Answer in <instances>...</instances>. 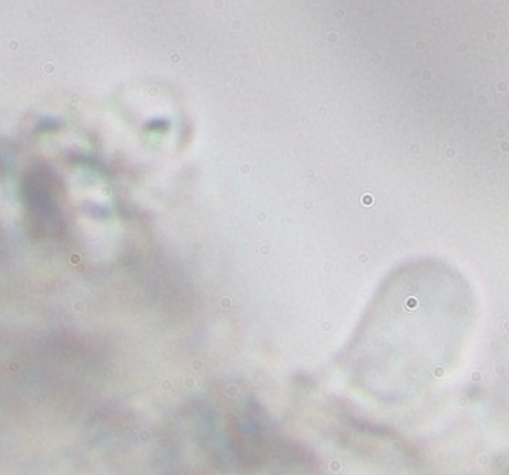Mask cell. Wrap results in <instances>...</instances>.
Masks as SVG:
<instances>
[{"label":"cell","mask_w":509,"mask_h":475,"mask_svg":"<svg viewBox=\"0 0 509 475\" xmlns=\"http://www.w3.org/2000/svg\"><path fill=\"white\" fill-rule=\"evenodd\" d=\"M364 202H366V203H372V197H370V196H366Z\"/></svg>","instance_id":"cell-1"}]
</instances>
